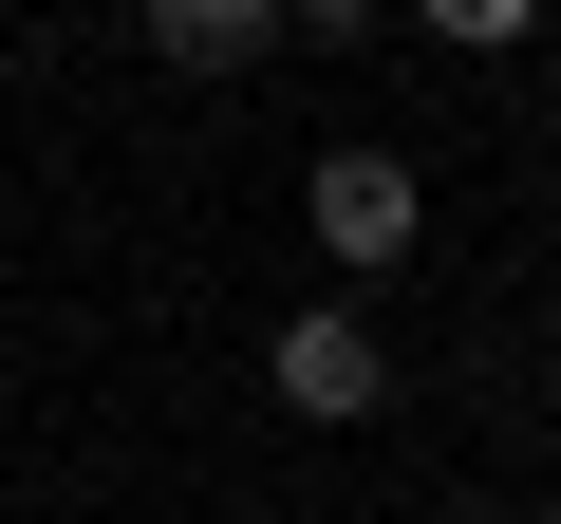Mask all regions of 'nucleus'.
<instances>
[{
  "label": "nucleus",
  "mask_w": 561,
  "mask_h": 524,
  "mask_svg": "<svg viewBox=\"0 0 561 524\" xmlns=\"http://www.w3.org/2000/svg\"><path fill=\"white\" fill-rule=\"evenodd\" d=\"M319 243H337V282H393V262L431 243V187L393 150H319Z\"/></svg>",
  "instance_id": "nucleus-1"
},
{
  "label": "nucleus",
  "mask_w": 561,
  "mask_h": 524,
  "mask_svg": "<svg viewBox=\"0 0 561 524\" xmlns=\"http://www.w3.org/2000/svg\"><path fill=\"white\" fill-rule=\"evenodd\" d=\"M262 375H280V412H319V431H356V412L393 394V356H375V319H356V300L280 319V356H262Z\"/></svg>",
  "instance_id": "nucleus-2"
},
{
  "label": "nucleus",
  "mask_w": 561,
  "mask_h": 524,
  "mask_svg": "<svg viewBox=\"0 0 561 524\" xmlns=\"http://www.w3.org/2000/svg\"><path fill=\"white\" fill-rule=\"evenodd\" d=\"M280 38V0H150V57H187V76H243Z\"/></svg>",
  "instance_id": "nucleus-3"
},
{
  "label": "nucleus",
  "mask_w": 561,
  "mask_h": 524,
  "mask_svg": "<svg viewBox=\"0 0 561 524\" xmlns=\"http://www.w3.org/2000/svg\"><path fill=\"white\" fill-rule=\"evenodd\" d=\"M412 20H431V38H468V57H505V38L542 20V0H412Z\"/></svg>",
  "instance_id": "nucleus-4"
},
{
  "label": "nucleus",
  "mask_w": 561,
  "mask_h": 524,
  "mask_svg": "<svg viewBox=\"0 0 561 524\" xmlns=\"http://www.w3.org/2000/svg\"><path fill=\"white\" fill-rule=\"evenodd\" d=\"M280 38H375V0H280Z\"/></svg>",
  "instance_id": "nucleus-5"
},
{
  "label": "nucleus",
  "mask_w": 561,
  "mask_h": 524,
  "mask_svg": "<svg viewBox=\"0 0 561 524\" xmlns=\"http://www.w3.org/2000/svg\"><path fill=\"white\" fill-rule=\"evenodd\" d=\"M542 524H561V505H542Z\"/></svg>",
  "instance_id": "nucleus-6"
}]
</instances>
